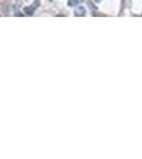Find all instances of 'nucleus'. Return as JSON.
I'll list each match as a JSON object with an SVG mask.
<instances>
[{
    "label": "nucleus",
    "mask_w": 142,
    "mask_h": 159,
    "mask_svg": "<svg viewBox=\"0 0 142 159\" xmlns=\"http://www.w3.org/2000/svg\"><path fill=\"white\" fill-rule=\"evenodd\" d=\"M38 6H39V1H35V3H33L32 6L25 7V13L27 15H29V16H31V15L34 14L35 9H36V7H37Z\"/></svg>",
    "instance_id": "1"
},
{
    "label": "nucleus",
    "mask_w": 142,
    "mask_h": 159,
    "mask_svg": "<svg viewBox=\"0 0 142 159\" xmlns=\"http://www.w3.org/2000/svg\"><path fill=\"white\" fill-rule=\"evenodd\" d=\"M85 14H86V11H85V9L83 7H77L76 10V12H74V15H76V16H84Z\"/></svg>",
    "instance_id": "2"
},
{
    "label": "nucleus",
    "mask_w": 142,
    "mask_h": 159,
    "mask_svg": "<svg viewBox=\"0 0 142 159\" xmlns=\"http://www.w3.org/2000/svg\"><path fill=\"white\" fill-rule=\"evenodd\" d=\"M83 0H68V6L69 7H76L80 4Z\"/></svg>",
    "instance_id": "3"
}]
</instances>
